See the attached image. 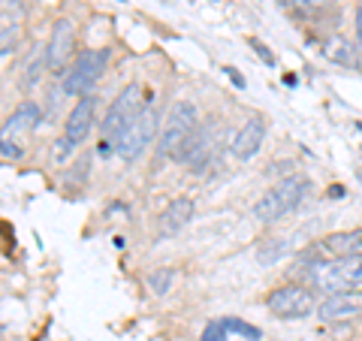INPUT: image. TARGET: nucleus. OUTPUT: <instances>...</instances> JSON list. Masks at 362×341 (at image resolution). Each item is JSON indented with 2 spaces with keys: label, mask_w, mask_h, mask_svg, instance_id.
I'll return each instance as SVG.
<instances>
[{
  "label": "nucleus",
  "mask_w": 362,
  "mask_h": 341,
  "mask_svg": "<svg viewBox=\"0 0 362 341\" xmlns=\"http://www.w3.org/2000/svg\"><path fill=\"white\" fill-rule=\"evenodd\" d=\"M311 287L323 293H347L362 284V257H338V260H320L305 269Z\"/></svg>",
  "instance_id": "nucleus-1"
},
{
  "label": "nucleus",
  "mask_w": 362,
  "mask_h": 341,
  "mask_svg": "<svg viewBox=\"0 0 362 341\" xmlns=\"http://www.w3.org/2000/svg\"><path fill=\"white\" fill-rule=\"evenodd\" d=\"M305 190H308V181L302 175H290L284 181H278L272 190H266V197H259V202L254 206V218L263 221V224L284 218L287 212H293L302 202Z\"/></svg>",
  "instance_id": "nucleus-2"
},
{
  "label": "nucleus",
  "mask_w": 362,
  "mask_h": 341,
  "mask_svg": "<svg viewBox=\"0 0 362 341\" xmlns=\"http://www.w3.org/2000/svg\"><path fill=\"white\" fill-rule=\"evenodd\" d=\"M199 130V112L194 103H175L169 109L163 133H160V157H173L178 161L181 149L190 142V136Z\"/></svg>",
  "instance_id": "nucleus-3"
},
{
  "label": "nucleus",
  "mask_w": 362,
  "mask_h": 341,
  "mask_svg": "<svg viewBox=\"0 0 362 341\" xmlns=\"http://www.w3.org/2000/svg\"><path fill=\"white\" fill-rule=\"evenodd\" d=\"M40 118H42L40 106L33 103V100H25V103H21L13 115L6 118L4 127H0V154L18 161V157L25 154V139L37 130Z\"/></svg>",
  "instance_id": "nucleus-4"
},
{
  "label": "nucleus",
  "mask_w": 362,
  "mask_h": 341,
  "mask_svg": "<svg viewBox=\"0 0 362 341\" xmlns=\"http://www.w3.org/2000/svg\"><path fill=\"white\" fill-rule=\"evenodd\" d=\"M157 124H160V115H157V106L145 103V109L136 115L127 127H124V133L118 136L115 142V151L118 157H124V161H139L142 151L148 149V142L157 136Z\"/></svg>",
  "instance_id": "nucleus-5"
},
{
  "label": "nucleus",
  "mask_w": 362,
  "mask_h": 341,
  "mask_svg": "<svg viewBox=\"0 0 362 341\" xmlns=\"http://www.w3.org/2000/svg\"><path fill=\"white\" fill-rule=\"evenodd\" d=\"M145 109V100H142V88L139 85H127L121 94L112 100V106L106 112V121H103V139L115 145L118 136L124 133V127L139 115Z\"/></svg>",
  "instance_id": "nucleus-6"
},
{
  "label": "nucleus",
  "mask_w": 362,
  "mask_h": 341,
  "mask_svg": "<svg viewBox=\"0 0 362 341\" xmlns=\"http://www.w3.org/2000/svg\"><path fill=\"white\" fill-rule=\"evenodd\" d=\"M106 64H109V49L85 52L82 58L76 61L70 76L64 79V91H66V94H76V97H85L88 91L100 82V76H103Z\"/></svg>",
  "instance_id": "nucleus-7"
},
{
  "label": "nucleus",
  "mask_w": 362,
  "mask_h": 341,
  "mask_svg": "<svg viewBox=\"0 0 362 341\" xmlns=\"http://www.w3.org/2000/svg\"><path fill=\"white\" fill-rule=\"evenodd\" d=\"M314 308V293L308 287H278L269 296V311L284 317V320H299Z\"/></svg>",
  "instance_id": "nucleus-8"
},
{
  "label": "nucleus",
  "mask_w": 362,
  "mask_h": 341,
  "mask_svg": "<svg viewBox=\"0 0 362 341\" xmlns=\"http://www.w3.org/2000/svg\"><path fill=\"white\" fill-rule=\"evenodd\" d=\"M73 49H76V28L66 18L54 21L49 45H45V67H49V70H61V67L73 58Z\"/></svg>",
  "instance_id": "nucleus-9"
},
{
  "label": "nucleus",
  "mask_w": 362,
  "mask_h": 341,
  "mask_svg": "<svg viewBox=\"0 0 362 341\" xmlns=\"http://www.w3.org/2000/svg\"><path fill=\"white\" fill-rule=\"evenodd\" d=\"M362 314V296L359 293H332L329 299L320 302L317 317L323 323H335V320H350V317Z\"/></svg>",
  "instance_id": "nucleus-10"
},
{
  "label": "nucleus",
  "mask_w": 362,
  "mask_h": 341,
  "mask_svg": "<svg viewBox=\"0 0 362 341\" xmlns=\"http://www.w3.org/2000/svg\"><path fill=\"white\" fill-rule=\"evenodd\" d=\"M90 124H94V97L85 94V97H78V103L73 106L70 118L64 124V139L70 145L85 142V136L90 133Z\"/></svg>",
  "instance_id": "nucleus-11"
},
{
  "label": "nucleus",
  "mask_w": 362,
  "mask_h": 341,
  "mask_svg": "<svg viewBox=\"0 0 362 341\" xmlns=\"http://www.w3.org/2000/svg\"><path fill=\"white\" fill-rule=\"evenodd\" d=\"M190 218H194V200L178 197L160 212V218H157V233L160 236H175L190 224Z\"/></svg>",
  "instance_id": "nucleus-12"
},
{
  "label": "nucleus",
  "mask_w": 362,
  "mask_h": 341,
  "mask_svg": "<svg viewBox=\"0 0 362 341\" xmlns=\"http://www.w3.org/2000/svg\"><path fill=\"white\" fill-rule=\"evenodd\" d=\"M263 136H266L263 121L259 118L245 121V127L235 133V139H233V154L239 157V161H251V157L259 151V145H263Z\"/></svg>",
  "instance_id": "nucleus-13"
},
{
  "label": "nucleus",
  "mask_w": 362,
  "mask_h": 341,
  "mask_svg": "<svg viewBox=\"0 0 362 341\" xmlns=\"http://www.w3.org/2000/svg\"><path fill=\"white\" fill-rule=\"evenodd\" d=\"M320 248L326 254H332L335 260L338 257H362V233L354 230V233H332L326 236Z\"/></svg>",
  "instance_id": "nucleus-14"
},
{
  "label": "nucleus",
  "mask_w": 362,
  "mask_h": 341,
  "mask_svg": "<svg viewBox=\"0 0 362 341\" xmlns=\"http://www.w3.org/2000/svg\"><path fill=\"white\" fill-rule=\"evenodd\" d=\"M173 278H175V269H169V266L151 272V275H148V287H151V293H157V296H166L169 287H173Z\"/></svg>",
  "instance_id": "nucleus-15"
},
{
  "label": "nucleus",
  "mask_w": 362,
  "mask_h": 341,
  "mask_svg": "<svg viewBox=\"0 0 362 341\" xmlns=\"http://www.w3.org/2000/svg\"><path fill=\"white\" fill-rule=\"evenodd\" d=\"M223 326H226V333H235V335H245V338H251V341H257L259 335V329L257 326H251V323H245V320H239V317H223Z\"/></svg>",
  "instance_id": "nucleus-16"
},
{
  "label": "nucleus",
  "mask_w": 362,
  "mask_h": 341,
  "mask_svg": "<svg viewBox=\"0 0 362 341\" xmlns=\"http://www.w3.org/2000/svg\"><path fill=\"white\" fill-rule=\"evenodd\" d=\"M18 28L16 25H6V28H0V54H9V52H16V45H18Z\"/></svg>",
  "instance_id": "nucleus-17"
},
{
  "label": "nucleus",
  "mask_w": 362,
  "mask_h": 341,
  "mask_svg": "<svg viewBox=\"0 0 362 341\" xmlns=\"http://www.w3.org/2000/svg\"><path fill=\"white\" fill-rule=\"evenodd\" d=\"M199 341H226V326H223V320H211L206 329H202Z\"/></svg>",
  "instance_id": "nucleus-18"
},
{
  "label": "nucleus",
  "mask_w": 362,
  "mask_h": 341,
  "mask_svg": "<svg viewBox=\"0 0 362 341\" xmlns=\"http://www.w3.org/2000/svg\"><path fill=\"white\" fill-rule=\"evenodd\" d=\"M281 254H284V242H272V251H259V263H272V260H278Z\"/></svg>",
  "instance_id": "nucleus-19"
},
{
  "label": "nucleus",
  "mask_w": 362,
  "mask_h": 341,
  "mask_svg": "<svg viewBox=\"0 0 362 341\" xmlns=\"http://www.w3.org/2000/svg\"><path fill=\"white\" fill-rule=\"evenodd\" d=\"M251 45H254V52L259 54V58H263V64H269V67H275V54H272L269 49L259 40H251Z\"/></svg>",
  "instance_id": "nucleus-20"
},
{
  "label": "nucleus",
  "mask_w": 362,
  "mask_h": 341,
  "mask_svg": "<svg viewBox=\"0 0 362 341\" xmlns=\"http://www.w3.org/2000/svg\"><path fill=\"white\" fill-rule=\"evenodd\" d=\"M70 151H73V145L66 142V139L54 142V157H58V161H66V157H70Z\"/></svg>",
  "instance_id": "nucleus-21"
},
{
  "label": "nucleus",
  "mask_w": 362,
  "mask_h": 341,
  "mask_svg": "<svg viewBox=\"0 0 362 341\" xmlns=\"http://www.w3.org/2000/svg\"><path fill=\"white\" fill-rule=\"evenodd\" d=\"M299 6H305V9H320V6H326V4H332V0H296Z\"/></svg>",
  "instance_id": "nucleus-22"
},
{
  "label": "nucleus",
  "mask_w": 362,
  "mask_h": 341,
  "mask_svg": "<svg viewBox=\"0 0 362 341\" xmlns=\"http://www.w3.org/2000/svg\"><path fill=\"white\" fill-rule=\"evenodd\" d=\"M356 37H359V45H362V4L356 9Z\"/></svg>",
  "instance_id": "nucleus-23"
},
{
  "label": "nucleus",
  "mask_w": 362,
  "mask_h": 341,
  "mask_svg": "<svg viewBox=\"0 0 362 341\" xmlns=\"http://www.w3.org/2000/svg\"><path fill=\"white\" fill-rule=\"evenodd\" d=\"M226 76H233V82L239 85V88H245V79H242L239 73H235V70H230V67H226Z\"/></svg>",
  "instance_id": "nucleus-24"
}]
</instances>
